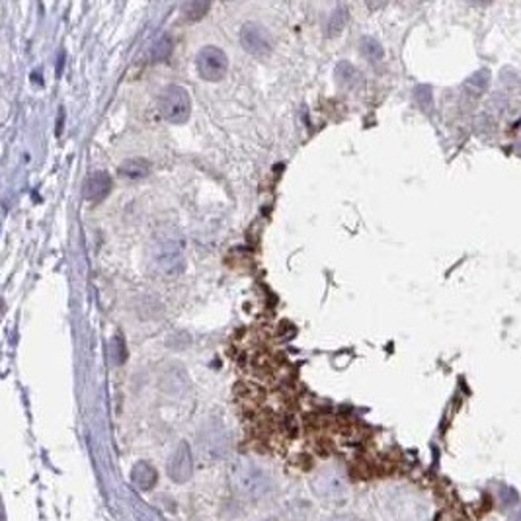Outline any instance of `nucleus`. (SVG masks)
I'll return each mask as SVG.
<instances>
[{
  "instance_id": "4468645a",
  "label": "nucleus",
  "mask_w": 521,
  "mask_h": 521,
  "mask_svg": "<svg viewBox=\"0 0 521 521\" xmlns=\"http://www.w3.org/2000/svg\"><path fill=\"white\" fill-rule=\"evenodd\" d=\"M513 521H521V511H520V513H518V516H516V520H513Z\"/></svg>"
},
{
  "instance_id": "f257e3e1",
  "label": "nucleus",
  "mask_w": 521,
  "mask_h": 521,
  "mask_svg": "<svg viewBox=\"0 0 521 521\" xmlns=\"http://www.w3.org/2000/svg\"><path fill=\"white\" fill-rule=\"evenodd\" d=\"M153 260L164 276L182 274L186 266L182 234L174 229L158 230L153 244Z\"/></svg>"
},
{
  "instance_id": "0eeeda50",
  "label": "nucleus",
  "mask_w": 521,
  "mask_h": 521,
  "mask_svg": "<svg viewBox=\"0 0 521 521\" xmlns=\"http://www.w3.org/2000/svg\"><path fill=\"white\" fill-rule=\"evenodd\" d=\"M151 170V164L146 162L145 158H129L125 160L122 166H120V172L122 176H127L131 180H137V178H145Z\"/></svg>"
},
{
  "instance_id": "f8f14e48",
  "label": "nucleus",
  "mask_w": 521,
  "mask_h": 521,
  "mask_svg": "<svg viewBox=\"0 0 521 521\" xmlns=\"http://www.w3.org/2000/svg\"><path fill=\"white\" fill-rule=\"evenodd\" d=\"M207 10H209V2L195 0V2H190V4H186V6H184V16H186V20L195 22V20L203 18Z\"/></svg>"
},
{
  "instance_id": "1a4fd4ad",
  "label": "nucleus",
  "mask_w": 521,
  "mask_h": 521,
  "mask_svg": "<svg viewBox=\"0 0 521 521\" xmlns=\"http://www.w3.org/2000/svg\"><path fill=\"white\" fill-rule=\"evenodd\" d=\"M346 24H348V10L344 6H338L334 12L330 14V18H328L326 36L336 37L346 27Z\"/></svg>"
},
{
  "instance_id": "9b49d317",
  "label": "nucleus",
  "mask_w": 521,
  "mask_h": 521,
  "mask_svg": "<svg viewBox=\"0 0 521 521\" xmlns=\"http://www.w3.org/2000/svg\"><path fill=\"white\" fill-rule=\"evenodd\" d=\"M359 49H362V53H364L369 61H379V59H383V47H381V43H379L377 39H373V37H364V39L359 41Z\"/></svg>"
},
{
  "instance_id": "6e6552de",
  "label": "nucleus",
  "mask_w": 521,
  "mask_h": 521,
  "mask_svg": "<svg viewBox=\"0 0 521 521\" xmlns=\"http://www.w3.org/2000/svg\"><path fill=\"white\" fill-rule=\"evenodd\" d=\"M336 78H338L340 85H344L346 88H352V86L359 85L362 73L353 67L352 63L342 61L338 67H336Z\"/></svg>"
},
{
  "instance_id": "f03ea898",
  "label": "nucleus",
  "mask_w": 521,
  "mask_h": 521,
  "mask_svg": "<svg viewBox=\"0 0 521 521\" xmlns=\"http://www.w3.org/2000/svg\"><path fill=\"white\" fill-rule=\"evenodd\" d=\"M158 109L160 115L166 122L180 125L190 120L192 113V98L188 94V90L178 85L166 86L160 96H158Z\"/></svg>"
},
{
  "instance_id": "423d86ee",
  "label": "nucleus",
  "mask_w": 521,
  "mask_h": 521,
  "mask_svg": "<svg viewBox=\"0 0 521 521\" xmlns=\"http://www.w3.org/2000/svg\"><path fill=\"white\" fill-rule=\"evenodd\" d=\"M168 471L170 476H172L174 480H186V478H188V474L192 471V457H190V447H188L186 443H180V445H178L174 457L170 459Z\"/></svg>"
},
{
  "instance_id": "20e7f679",
  "label": "nucleus",
  "mask_w": 521,
  "mask_h": 521,
  "mask_svg": "<svg viewBox=\"0 0 521 521\" xmlns=\"http://www.w3.org/2000/svg\"><path fill=\"white\" fill-rule=\"evenodd\" d=\"M241 43L243 47L256 57H266L271 51V39L260 24H244L241 30Z\"/></svg>"
},
{
  "instance_id": "2eb2a0df",
  "label": "nucleus",
  "mask_w": 521,
  "mask_h": 521,
  "mask_svg": "<svg viewBox=\"0 0 521 521\" xmlns=\"http://www.w3.org/2000/svg\"><path fill=\"white\" fill-rule=\"evenodd\" d=\"M271 521H274V520H271Z\"/></svg>"
},
{
  "instance_id": "7ed1b4c3",
  "label": "nucleus",
  "mask_w": 521,
  "mask_h": 521,
  "mask_svg": "<svg viewBox=\"0 0 521 521\" xmlns=\"http://www.w3.org/2000/svg\"><path fill=\"white\" fill-rule=\"evenodd\" d=\"M195 65H197L199 76L209 82H217L229 71V59H227L225 51L215 47V45H207L201 49L197 53Z\"/></svg>"
},
{
  "instance_id": "39448f33",
  "label": "nucleus",
  "mask_w": 521,
  "mask_h": 521,
  "mask_svg": "<svg viewBox=\"0 0 521 521\" xmlns=\"http://www.w3.org/2000/svg\"><path fill=\"white\" fill-rule=\"evenodd\" d=\"M109 190H111V178H109V174L102 172V170L90 174V176L86 178L85 188H82L85 197L86 199H90V201H100V199H104V197L109 194Z\"/></svg>"
},
{
  "instance_id": "9d476101",
  "label": "nucleus",
  "mask_w": 521,
  "mask_h": 521,
  "mask_svg": "<svg viewBox=\"0 0 521 521\" xmlns=\"http://www.w3.org/2000/svg\"><path fill=\"white\" fill-rule=\"evenodd\" d=\"M170 53H172V37L166 36V34H162V36L158 37L157 41H155L153 49H151V61L153 63L164 61V59H168Z\"/></svg>"
},
{
  "instance_id": "ddd939ff",
  "label": "nucleus",
  "mask_w": 521,
  "mask_h": 521,
  "mask_svg": "<svg viewBox=\"0 0 521 521\" xmlns=\"http://www.w3.org/2000/svg\"><path fill=\"white\" fill-rule=\"evenodd\" d=\"M109 350H111V357L115 359V364H122L123 359L127 357L125 346H123V342L120 338L111 340V344H109Z\"/></svg>"
}]
</instances>
